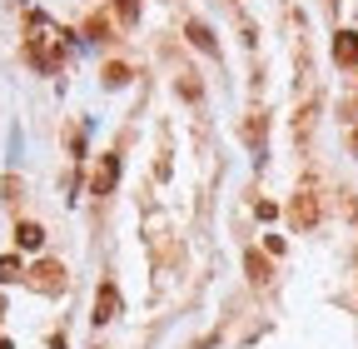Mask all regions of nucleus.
<instances>
[{"instance_id":"4468645a","label":"nucleus","mask_w":358,"mask_h":349,"mask_svg":"<svg viewBox=\"0 0 358 349\" xmlns=\"http://www.w3.org/2000/svg\"><path fill=\"white\" fill-rule=\"evenodd\" d=\"M353 145H358V135H353Z\"/></svg>"},{"instance_id":"9d476101","label":"nucleus","mask_w":358,"mask_h":349,"mask_svg":"<svg viewBox=\"0 0 358 349\" xmlns=\"http://www.w3.org/2000/svg\"><path fill=\"white\" fill-rule=\"evenodd\" d=\"M25 270H20V259L15 254H0V285H15Z\"/></svg>"},{"instance_id":"7ed1b4c3","label":"nucleus","mask_w":358,"mask_h":349,"mask_svg":"<svg viewBox=\"0 0 358 349\" xmlns=\"http://www.w3.org/2000/svg\"><path fill=\"white\" fill-rule=\"evenodd\" d=\"M115 315H120V289L100 285V294H95V324H110Z\"/></svg>"},{"instance_id":"6e6552de","label":"nucleus","mask_w":358,"mask_h":349,"mask_svg":"<svg viewBox=\"0 0 358 349\" xmlns=\"http://www.w3.org/2000/svg\"><path fill=\"white\" fill-rule=\"evenodd\" d=\"M115 180H120V160H115V155H105V165H100V174H95V195H105Z\"/></svg>"},{"instance_id":"f03ea898","label":"nucleus","mask_w":358,"mask_h":349,"mask_svg":"<svg viewBox=\"0 0 358 349\" xmlns=\"http://www.w3.org/2000/svg\"><path fill=\"white\" fill-rule=\"evenodd\" d=\"M25 280H30V289H40V294H60V289H65V265H55V259H40Z\"/></svg>"},{"instance_id":"20e7f679","label":"nucleus","mask_w":358,"mask_h":349,"mask_svg":"<svg viewBox=\"0 0 358 349\" xmlns=\"http://www.w3.org/2000/svg\"><path fill=\"white\" fill-rule=\"evenodd\" d=\"M15 245H20V249H40V245H45V230H40L35 220H20V225H15Z\"/></svg>"},{"instance_id":"39448f33","label":"nucleus","mask_w":358,"mask_h":349,"mask_svg":"<svg viewBox=\"0 0 358 349\" xmlns=\"http://www.w3.org/2000/svg\"><path fill=\"white\" fill-rule=\"evenodd\" d=\"M189 40H194L204 55H219V40H214V30H209L204 20H189Z\"/></svg>"},{"instance_id":"f257e3e1","label":"nucleus","mask_w":358,"mask_h":349,"mask_svg":"<svg viewBox=\"0 0 358 349\" xmlns=\"http://www.w3.org/2000/svg\"><path fill=\"white\" fill-rule=\"evenodd\" d=\"M25 55H30V65H35V70H45V75H55V70H60V30L45 20V15H30Z\"/></svg>"},{"instance_id":"423d86ee","label":"nucleus","mask_w":358,"mask_h":349,"mask_svg":"<svg viewBox=\"0 0 358 349\" xmlns=\"http://www.w3.org/2000/svg\"><path fill=\"white\" fill-rule=\"evenodd\" d=\"M334 60H358V30H338V40H334Z\"/></svg>"},{"instance_id":"ddd939ff","label":"nucleus","mask_w":358,"mask_h":349,"mask_svg":"<svg viewBox=\"0 0 358 349\" xmlns=\"http://www.w3.org/2000/svg\"><path fill=\"white\" fill-rule=\"evenodd\" d=\"M0 349H10V344H6V339H0Z\"/></svg>"},{"instance_id":"0eeeda50","label":"nucleus","mask_w":358,"mask_h":349,"mask_svg":"<svg viewBox=\"0 0 358 349\" xmlns=\"http://www.w3.org/2000/svg\"><path fill=\"white\" fill-rule=\"evenodd\" d=\"M313 220H319V205H313V195L303 190V195L294 200V225L303 230V225H313Z\"/></svg>"},{"instance_id":"f8f14e48","label":"nucleus","mask_w":358,"mask_h":349,"mask_svg":"<svg viewBox=\"0 0 358 349\" xmlns=\"http://www.w3.org/2000/svg\"><path fill=\"white\" fill-rule=\"evenodd\" d=\"M115 6H120L124 20H140V0H115Z\"/></svg>"},{"instance_id":"1a4fd4ad","label":"nucleus","mask_w":358,"mask_h":349,"mask_svg":"<svg viewBox=\"0 0 358 349\" xmlns=\"http://www.w3.org/2000/svg\"><path fill=\"white\" fill-rule=\"evenodd\" d=\"M244 270H249L254 285H264V280H268V259H264L259 249H249V254H244Z\"/></svg>"},{"instance_id":"9b49d317","label":"nucleus","mask_w":358,"mask_h":349,"mask_svg":"<svg viewBox=\"0 0 358 349\" xmlns=\"http://www.w3.org/2000/svg\"><path fill=\"white\" fill-rule=\"evenodd\" d=\"M105 85H110V90H120V85H129V65L110 60V65H105Z\"/></svg>"}]
</instances>
